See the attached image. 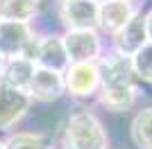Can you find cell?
I'll list each match as a JSON object with an SVG mask.
<instances>
[{"instance_id":"cell-1","label":"cell","mask_w":152,"mask_h":149,"mask_svg":"<svg viewBox=\"0 0 152 149\" xmlns=\"http://www.w3.org/2000/svg\"><path fill=\"white\" fill-rule=\"evenodd\" d=\"M59 149H109L102 120L86 106H75L59 129Z\"/></svg>"},{"instance_id":"cell-2","label":"cell","mask_w":152,"mask_h":149,"mask_svg":"<svg viewBox=\"0 0 152 149\" xmlns=\"http://www.w3.org/2000/svg\"><path fill=\"white\" fill-rule=\"evenodd\" d=\"M59 36L68 63H93L104 54V36L98 30H64Z\"/></svg>"},{"instance_id":"cell-3","label":"cell","mask_w":152,"mask_h":149,"mask_svg":"<svg viewBox=\"0 0 152 149\" xmlns=\"http://www.w3.org/2000/svg\"><path fill=\"white\" fill-rule=\"evenodd\" d=\"M64 90L75 102H89L95 99L98 90L102 86L98 61L93 63H68V68L61 72Z\"/></svg>"},{"instance_id":"cell-4","label":"cell","mask_w":152,"mask_h":149,"mask_svg":"<svg viewBox=\"0 0 152 149\" xmlns=\"http://www.w3.org/2000/svg\"><path fill=\"white\" fill-rule=\"evenodd\" d=\"M98 9L100 5L93 0H70L59 2L57 14L64 30H98Z\"/></svg>"},{"instance_id":"cell-5","label":"cell","mask_w":152,"mask_h":149,"mask_svg":"<svg viewBox=\"0 0 152 149\" xmlns=\"http://www.w3.org/2000/svg\"><path fill=\"white\" fill-rule=\"evenodd\" d=\"M141 9H143L141 5L125 2V0H104L98 9V32L102 36H111L121 27H125Z\"/></svg>"},{"instance_id":"cell-6","label":"cell","mask_w":152,"mask_h":149,"mask_svg":"<svg viewBox=\"0 0 152 149\" xmlns=\"http://www.w3.org/2000/svg\"><path fill=\"white\" fill-rule=\"evenodd\" d=\"M32 108V99L25 90L7 86L0 81V131H9L20 122Z\"/></svg>"},{"instance_id":"cell-7","label":"cell","mask_w":152,"mask_h":149,"mask_svg":"<svg viewBox=\"0 0 152 149\" xmlns=\"http://www.w3.org/2000/svg\"><path fill=\"white\" fill-rule=\"evenodd\" d=\"M27 97L32 99V104L39 102V104H52V102H59V99L66 95L64 90V77L61 72H52V70L45 68H37L32 74L30 84H27Z\"/></svg>"},{"instance_id":"cell-8","label":"cell","mask_w":152,"mask_h":149,"mask_svg":"<svg viewBox=\"0 0 152 149\" xmlns=\"http://www.w3.org/2000/svg\"><path fill=\"white\" fill-rule=\"evenodd\" d=\"M37 34L34 23H16V20H0V54L2 59L20 56L27 43Z\"/></svg>"},{"instance_id":"cell-9","label":"cell","mask_w":152,"mask_h":149,"mask_svg":"<svg viewBox=\"0 0 152 149\" xmlns=\"http://www.w3.org/2000/svg\"><path fill=\"white\" fill-rule=\"evenodd\" d=\"M141 86L134 84H104L100 86L95 102L109 113H127L139 104Z\"/></svg>"},{"instance_id":"cell-10","label":"cell","mask_w":152,"mask_h":149,"mask_svg":"<svg viewBox=\"0 0 152 149\" xmlns=\"http://www.w3.org/2000/svg\"><path fill=\"white\" fill-rule=\"evenodd\" d=\"M109 41H111V52H116V54L127 56V59L132 54H136V52L148 43L145 23H143V9H141L125 27H121L116 34H111Z\"/></svg>"},{"instance_id":"cell-11","label":"cell","mask_w":152,"mask_h":149,"mask_svg":"<svg viewBox=\"0 0 152 149\" xmlns=\"http://www.w3.org/2000/svg\"><path fill=\"white\" fill-rule=\"evenodd\" d=\"M98 68H100L102 86L104 84H134V86H141L132 70V61L127 56L111 52V50L102 54V59L98 61Z\"/></svg>"},{"instance_id":"cell-12","label":"cell","mask_w":152,"mask_h":149,"mask_svg":"<svg viewBox=\"0 0 152 149\" xmlns=\"http://www.w3.org/2000/svg\"><path fill=\"white\" fill-rule=\"evenodd\" d=\"M34 70H37L34 61L25 59V56H12V59H5V66H2V72H0V81L16 88V90H27V84H30Z\"/></svg>"},{"instance_id":"cell-13","label":"cell","mask_w":152,"mask_h":149,"mask_svg":"<svg viewBox=\"0 0 152 149\" xmlns=\"http://www.w3.org/2000/svg\"><path fill=\"white\" fill-rule=\"evenodd\" d=\"M41 12V0H0V20L34 23Z\"/></svg>"},{"instance_id":"cell-14","label":"cell","mask_w":152,"mask_h":149,"mask_svg":"<svg viewBox=\"0 0 152 149\" xmlns=\"http://www.w3.org/2000/svg\"><path fill=\"white\" fill-rule=\"evenodd\" d=\"M129 140L136 149H152V106H143L129 122Z\"/></svg>"},{"instance_id":"cell-15","label":"cell","mask_w":152,"mask_h":149,"mask_svg":"<svg viewBox=\"0 0 152 149\" xmlns=\"http://www.w3.org/2000/svg\"><path fill=\"white\" fill-rule=\"evenodd\" d=\"M5 149H48V138L39 131H14L2 140Z\"/></svg>"},{"instance_id":"cell-16","label":"cell","mask_w":152,"mask_h":149,"mask_svg":"<svg viewBox=\"0 0 152 149\" xmlns=\"http://www.w3.org/2000/svg\"><path fill=\"white\" fill-rule=\"evenodd\" d=\"M132 61V70L136 74L139 84H152V43L148 41L136 54L129 56Z\"/></svg>"},{"instance_id":"cell-17","label":"cell","mask_w":152,"mask_h":149,"mask_svg":"<svg viewBox=\"0 0 152 149\" xmlns=\"http://www.w3.org/2000/svg\"><path fill=\"white\" fill-rule=\"evenodd\" d=\"M143 23H145V34H148V41L152 43V7L143 12Z\"/></svg>"},{"instance_id":"cell-18","label":"cell","mask_w":152,"mask_h":149,"mask_svg":"<svg viewBox=\"0 0 152 149\" xmlns=\"http://www.w3.org/2000/svg\"><path fill=\"white\" fill-rule=\"evenodd\" d=\"M2 66H5V59H2V54H0V72H2Z\"/></svg>"},{"instance_id":"cell-19","label":"cell","mask_w":152,"mask_h":149,"mask_svg":"<svg viewBox=\"0 0 152 149\" xmlns=\"http://www.w3.org/2000/svg\"><path fill=\"white\" fill-rule=\"evenodd\" d=\"M125 2H134V5H139V0H125Z\"/></svg>"},{"instance_id":"cell-20","label":"cell","mask_w":152,"mask_h":149,"mask_svg":"<svg viewBox=\"0 0 152 149\" xmlns=\"http://www.w3.org/2000/svg\"><path fill=\"white\" fill-rule=\"evenodd\" d=\"M0 149H5V142H2V138H0Z\"/></svg>"},{"instance_id":"cell-21","label":"cell","mask_w":152,"mask_h":149,"mask_svg":"<svg viewBox=\"0 0 152 149\" xmlns=\"http://www.w3.org/2000/svg\"><path fill=\"white\" fill-rule=\"evenodd\" d=\"M59 2H70V0H57V5H59Z\"/></svg>"},{"instance_id":"cell-22","label":"cell","mask_w":152,"mask_h":149,"mask_svg":"<svg viewBox=\"0 0 152 149\" xmlns=\"http://www.w3.org/2000/svg\"><path fill=\"white\" fill-rule=\"evenodd\" d=\"M48 149H59V147H57V145H55V147H48Z\"/></svg>"},{"instance_id":"cell-23","label":"cell","mask_w":152,"mask_h":149,"mask_svg":"<svg viewBox=\"0 0 152 149\" xmlns=\"http://www.w3.org/2000/svg\"><path fill=\"white\" fill-rule=\"evenodd\" d=\"M109 149H111V147H109Z\"/></svg>"}]
</instances>
